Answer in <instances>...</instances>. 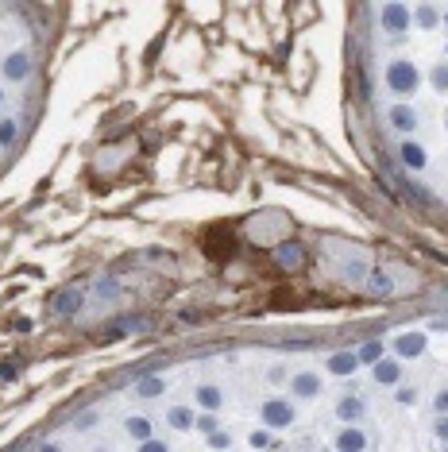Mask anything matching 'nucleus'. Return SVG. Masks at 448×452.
Wrapping results in <instances>:
<instances>
[{"instance_id": "1", "label": "nucleus", "mask_w": 448, "mask_h": 452, "mask_svg": "<svg viewBox=\"0 0 448 452\" xmlns=\"http://www.w3.org/2000/svg\"><path fill=\"white\" fill-rule=\"evenodd\" d=\"M387 85L398 93V97H409L414 89H418V70H414V62L406 59H394L387 66Z\"/></svg>"}, {"instance_id": "2", "label": "nucleus", "mask_w": 448, "mask_h": 452, "mask_svg": "<svg viewBox=\"0 0 448 452\" xmlns=\"http://www.w3.org/2000/svg\"><path fill=\"white\" fill-rule=\"evenodd\" d=\"M263 418L267 425H286L294 418V406L286 398H271V402H263Z\"/></svg>"}, {"instance_id": "3", "label": "nucleus", "mask_w": 448, "mask_h": 452, "mask_svg": "<svg viewBox=\"0 0 448 452\" xmlns=\"http://www.w3.org/2000/svg\"><path fill=\"white\" fill-rule=\"evenodd\" d=\"M387 120H390L398 132H414V128H418V112H414L409 105H394V108L387 112Z\"/></svg>"}, {"instance_id": "4", "label": "nucleus", "mask_w": 448, "mask_h": 452, "mask_svg": "<svg viewBox=\"0 0 448 452\" xmlns=\"http://www.w3.org/2000/svg\"><path fill=\"white\" fill-rule=\"evenodd\" d=\"M394 348H398L402 356H421L425 352V336L421 333H402L398 340H394Z\"/></svg>"}, {"instance_id": "5", "label": "nucleus", "mask_w": 448, "mask_h": 452, "mask_svg": "<svg viewBox=\"0 0 448 452\" xmlns=\"http://www.w3.org/2000/svg\"><path fill=\"white\" fill-rule=\"evenodd\" d=\"M398 155H402V163H406V167H414V170L425 167V151H421V143H409V139H402Z\"/></svg>"}, {"instance_id": "6", "label": "nucleus", "mask_w": 448, "mask_h": 452, "mask_svg": "<svg viewBox=\"0 0 448 452\" xmlns=\"http://www.w3.org/2000/svg\"><path fill=\"white\" fill-rule=\"evenodd\" d=\"M336 444H340V452H363L367 449V437H363L360 429H344L340 437H336Z\"/></svg>"}, {"instance_id": "7", "label": "nucleus", "mask_w": 448, "mask_h": 452, "mask_svg": "<svg viewBox=\"0 0 448 452\" xmlns=\"http://www.w3.org/2000/svg\"><path fill=\"white\" fill-rule=\"evenodd\" d=\"M402 379V367L394 364V360H383V364H375V383L390 387V383H398Z\"/></svg>"}, {"instance_id": "8", "label": "nucleus", "mask_w": 448, "mask_h": 452, "mask_svg": "<svg viewBox=\"0 0 448 452\" xmlns=\"http://www.w3.org/2000/svg\"><path fill=\"white\" fill-rule=\"evenodd\" d=\"M197 402H201L205 410H221L224 391H221V387H197Z\"/></svg>"}, {"instance_id": "9", "label": "nucleus", "mask_w": 448, "mask_h": 452, "mask_svg": "<svg viewBox=\"0 0 448 452\" xmlns=\"http://www.w3.org/2000/svg\"><path fill=\"white\" fill-rule=\"evenodd\" d=\"M317 379H313V375H298V379H294V394H302V398H309V394H317Z\"/></svg>"}, {"instance_id": "10", "label": "nucleus", "mask_w": 448, "mask_h": 452, "mask_svg": "<svg viewBox=\"0 0 448 452\" xmlns=\"http://www.w3.org/2000/svg\"><path fill=\"white\" fill-rule=\"evenodd\" d=\"M128 433H132L136 441H147V437H151V422H147V418H128Z\"/></svg>"}, {"instance_id": "11", "label": "nucleus", "mask_w": 448, "mask_h": 452, "mask_svg": "<svg viewBox=\"0 0 448 452\" xmlns=\"http://www.w3.org/2000/svg\"><path fill=\"white\" fill-rule=\"evenodd\" d=\"M170 425H174V429H190V425H194V413L185 410V406H174V410H170Z\"/></svg>"}, {"instance_id": "12", "label": "nucleus", "mask_w": 448, "mask_h": 452, "mask_svg": "<svg viewBox=\"0 0 448 452\" xmlns=\"http://www.w3.org/2000/svg\"><path fill=\"white\" fill-rule=\"evenodd\" d=\"M429 78H433V85H437L440 93H448V62H437V66H433V74H429Z\"/></svg>"}, {"instance_id": "13", "label": "nucleus", "mask_w": 448, "mask_h": 452, "mask_svg": "<svg viewBox=\"0 0 448 452\" xmlns=\"http://www.w3.org/2000/svg\"><path fill=\"white\" fill-rule=\"evenodd\" d=\"M329 367H332L336 375H348L352 367H356V356H332V360H329Z\"/></svg>"}, {"instance_id": "14", "label": "nucleus", "mask_w": 448, "mask_h": 452, "mask_svg": "<svg viewBox=\"0 0 448 452\" xmlns=\"http://www.w3.org/2000/svg\"><path fill=\"white\" fill-rule=\"evenodd\" d=\"M360 413H363V406L356 398H344L340 402V418H360Z\"/></svg>"}, {"instance_id": "15", "label": "nucleus", "mask_w": 448, "mask_h": 452, "mask_svg": "<svg viewBox=\"0 0 448 452\" xmlns=\"http://www.w3.org/2000/svg\"><path fill=\"white\" fill-rule=\"evenodd\" d=\"M433 410H437L440 418H445V413H448V387H440V391L433 394Z\"/></svg>"}, {"instance_id": "16", "label": "nucleus", "mask_w": 448, "mask_h": 452, "mask_svg": "<svg viewBox=\"0 0 448 452\" xmlns=\"http://www.w3.org/2000/svg\"><path fill=\"white\" fill-rule=\"evenodd\" d=\"M398 402H402V406H414V402H418V391H414V387H402V391H398Z\"/></svg>"}, {"instance_id": "17", "label": "nucleus", "mask_w": 448, "mask_h": 452, "mask_svg": "<svg viewBox=\"0 0 448 452\" xmlns=\"http://www.w3.org/2000/svg\"><path fill=\"white\" fill-rule=\"evenodd\" d=\"M433 433H437L440 441H448V413H445V418H437V422H433Z\"/></svg>"}, {"instance_id": "18", "label": "nucleus", "mask_w": 448, "mask_h": 452, "mask_svg": "<svg viewBox=\"0 0 448 452\" xmlns=\"http://www.w3.org/2000/svg\"><path fill=\"white\" fill-rule=\"evenodd\" d=\"M139 391H143V394H159V391H163V383H159V379H147V383L139 387Z\"/></svg>"}, {"instance_id": "19", "label": "nucleus", "mask_w": 448, "mask_h": 452, "mask_svg": "<svg viewBox=\"0 0 448 452\" xmlns=\"http://www.w3.org/2000/svg\"><path fill=\"white\" fill-rule=\"evenodd\" d=\"M379 352H383V348H379V345H367V348H363V352H360V356H363V360H379Z\"/></svg>"}, {"instance_id": "20", "label": "nucleus", "mask_w": 448, "mask_h": 452, "mask_svg": "<svg viewBox=\"0 0 448 452\" xmlns=\"http://www.w3.org/2000/svg\"><path fill=\"white\" fill-rule=\"evenodd\" d=\"M139 452H166V449H163V444H159V441H147V444H143V449H139Z\"/></svg>"}]
</instances>
